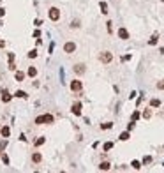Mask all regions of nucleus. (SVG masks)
Here are the masks:
<instances>
[{"label": "nucleus", "instance_id": "4", "mask_svg": "<svg viewBox=\"0 0 164 173\" xmlns=\"http://www.w3.org/2000/svg\"><path fill=\"white\" fill-rule=\"evenodd\" d=\"M81 110H83V104H81L79 101H76L74 104H72V108H71L72 115H76V117H81Z\"/></svg>", "mask_w": 164, "mask_h": 173}, {"label": "nucleus", "instance_id": "29", "mask_svg": "<svg viewBox=\"0 0 164 173\" xmlns=\"http://www.w3.org/2000/svg\"><path fill=\"white\" fill-rule=\"evenodd\" d=\"M141 163H143V164H150V163H152V155H145Z\"/></svg>", "mask_w": 164, "mask_h": 173}, {"label": "nucleus", "instance_id": "39", "mask_svg": "<svg viewBox=\"0 0 164 173\" xmlns=\"http://www.w3.org/2000/svg\"><path fill=\"white\" fill-rule=\"evenodd\" d=\"M4 14H5V9H4V7H0V18H2Z\"/></svg>", "mask_w": 164, "mask_h": 173}, {"label": "nucleus", "instance_id": "27", "mask_svg": "<svg viewBox=\"0 0 164 173\" xmlns=\"http://www.w3.org/2000/svg\"><path fill=\"white\" fill-rule=\"evenodd\" d=\"M44 141H46V138H42V136H41V138H37V140H35V147H41V145H44Z\"/></svg>", "mask_w": 164, "mask_h": 173}, {"label": "nucleus", "instance_id": "30", "mask_svg": "<svg viewBox=\"0 0 164 173\" xmlns=\"http://www.w3.org/2000/svg\"><path fill=\"white\" fill-rule=\"evenodd\" d=\"M134 127H136V120H131V122H129V125H127V131H132Z\"/></svg>", "mask_w": 164, "mask_h": 173}, {"label": "nucleus", "instance_id": "41", "mask_svg": "<svg viewBox=\"0 0 164 173\" xmlns=\"http://www.w3.org/2000/svg\"><path fill=\"white\" fill-rule=\"evenodd\" d=\"M161 2H164V0H161Z\"/></svg>", "mask_w": 164, "mask_h": 173}, {"label": "nucleus", "instance_id": "15", "mask_svg": "<svg viewBox=\"0 0 164 173\" xmlns=\"http://www.w3.org/2000/svg\"><path fill=\"white\" fill-rule=\"evenodd\" d=\"M157 42H159V34H157V32H155L154 35H152V37H150V39H148V44H150V46H155V44H157Z\"/></svg>", "mask_w": 164, "mask_h": 173}, {"label": "nucleus", "instance_id": "43", "mask_svg": "<svg viewBox=\"0 0 164 173\" xmlns=\"http://www.w3.org/2000/svg\"><path fill=\"white\" fill-rule=\"evenodd\" d=\"M162 147H164V145H162Z\"/></svg>", "mask_w": 164, "mask_h": 173}, {"label": "nucleus", "instance_id": "23", "mask_svg": "<svg viewBox=\"0 0 164 173\" xmlns=\"http://www.w3.org/2000/svg\"><path fill=\"white\" fill-rule=\"evenodd\" d=\"M113 147H115V143H113V141H106V143H104V147H102V148H104V152H109V150H111Z\"/></svg>", "mask_w": 164, "mask_h": 173}, {"label": "nucleus", "instance_id": "34", "mask_svg": "<svg viewBox=\"0 0 164 173\" xmlns=\"http://www.w3.org/2000/svg\"><path fill=\"white\" fill-rule=\"evenodd\" d=\"M71 27H72V28H78V27H79V21H78V20H74V21H72V25H71Z\"/></svg>", "mask_w": 164, "mask_h": 173}, {"label": "nucleus", "instance_id": "10", "mask_svg": "<svg viewBox=\"0 0 164 173\" xmlns=\"http://www.w3.org/2000/svg\"><path fill=\"white\" fill-rule=\"evenodd\" d=\"M0 134H2V138H9L11 127H9V125H4V127H0Z\"/></svg>", "mask_w": 164, "mask_h": 173}, {"label": "nucleus", "instance_id": "16", "mask_svg": "<svg viewBox=\"0 0 164 173\" xmlns=\"http://www.w3.org/2000/svg\"><path fill=\"white\" fill-rule=\"evenodd\" d=\"M25 76H27V72H23V71H16V74H14L16 81H23V80H25Z\"/></svg>", "mask_w": 164, "mask_h": 173}, {"label": "nucleus", "instance_id": "40", "mask_svg": "<svg viewBox=\"0 0 164 173\" xmlns=\"http://www.w3.org/2000/svg\"><path fill=\"white\" fill-rule=\"evenodd\" d=\"M4 46H5V41H2V39H0V48H4Z\"/></svg>", "mask_w": 164, "mask_h": 173}, {"label": "nucleus", "instance_id": "13", "mask_svg": "<svg viewBox=\"0 0 164 173\" xmlns=\"http://www.w3.org/2000/svg\"><path fill=\"white\" fill-rule=\"evenodd\" d=\"M35 74H37V67H35V65H30L28 69H27V76H30V78H35Z\"/></svg>", "mask_w": 164, "mask_h": 173}, {"label": "nucleus", "instance_id": "37", "mask_svg": "<svg viewBox=\"0 0 164 173\" xmlns=\"http://www.w3.org/2000/svg\"><path fill=\"white\" fill-rule=\"evenodd\" d=\"M127 60H131V55H124L122 57V62H127Z\"/></svg>", "mask_w": 164, "mask_h": 173}, {"label": "nucleus", "instance_id": "26", "mask_svg": "<svg viewBox=\"0 0 164 173\" xmlns=\"http://www.w3.org/2000/svg\"><path fill=\"white\" fill-rule=\"evenodd\" d=\"M106 28L108 34H113V21H106Z\"/></svg>", "mask_w": 164, "mask_h": 173}, {"label": "nucleus", "instance_id": "8", "mask_svg": "<svg viewBox=\"0 0 164 173\" xmlns=\"http://www.w3.org/2000/svg\"><path fill=\"white\" fill-rule=\"evenodd\" d=\"M64 51H65V53H74V51H76V44H74V42H65V44H64Z\"/></svg>", "mask_w": 164, "mask_h": 173}, {"label": "nucleus", "instance_id": "1", "mask_svg": "<svg viewBox=\"0 0 164 173\" xmlns=\"http://www.w3.org/2000/svg\"><path fill=\"white\" fill-rule=\"evenodd\" d=\"M55 122V117H53V115H39L37 118H35V124H37V125H41V124H53Z\"/></svg>", "mask_w": 164, "mask_h": 173}, {"label": "nucleus", "instance_id": "42", "mask_svg": "<svg viewBox=\"0 0 164 173\" xmlns=\"http://www.w3.org/2000/svg\"><path fill=\"white\" fill-rule=\"evenodd\" d=\"M0 154H2V150H0Z\"/></svg>", "mask_w": 164, "mask_h": 173}, {"label": "nucleus", "instance_id": "22", "mask_svg": "<svg viewBox=\"0 0 164 173\" xmlns=\"http://www.w3.org/2000/svg\"><path fill=\"white\" fill-rule=\"evenodd\" d=\"M131 166H132L134 170H141V166H143V163H141V161H138V159H134V161L131 163Z\"/></svg>", "mask_w": 164, "mask_h": 173}, {"label": "nucleus", "instance_id": "18", "mask_svg": "<svg viewBox=\"0 0 164 173\" xmlns=\"http://www.w3.org/2000/svg\"><path fill=\"white\" fill-rule=\"evenodd\" d=\"M159 106H161V99L152 97V99H150V108H159Z\"/></svg>", "mask_w": 164, "mask_h": 173}, {"label": "nucleus", "instance_id": "19", "mask_svg": "<svg viewBox=\"0 0 164 173\" xmlns=\"http://www.w3.org/2000/svg\"><path fill=\"white\" fill-rule=\"evenodd\" d=\"M101 129H102V131H109V129H113V122H102V124H101Z\"/></svg>", "mask_w": 164, "mask_h": 173}, {"label": "nucleus", "instance_id": "5", "mask_svg": "<svg viewBox=\"0 0 164 173\" xmlns=\"http://www.w3.org/2000/svg\"><path fill=\"white\" fill-rule=\"evenodd\" d=\"M48 14H49V20L51 21H58L60 20V11H58L57 7H51V9L48 11Z\"/></svg>", "mask_w": 164, "mask_h": 173}, {"label": "nucleus", "instance_id": "6", "mask_svg": "<svg viewBox=\"0 0 164 173\" xmlns=\"http://www.w3.org/2000/svg\"><path fill=\"white\" fill-rule=\"evenodd\" d=\"M116 34H118V37H120V39H122V41H127V39H129V37H131V35H129V30H127L125 27H120V28H118V32H116Z\"/></svg>", "mask_w": 164, "mask_h": 173}, {"label": "nucleus", "instance_id": "33", "mask_svg": "<svg viewBox=\"0 0 164 173\" xmlns=\"http://www.w3.org/2000/svg\"><path fill=\"white\" fill-rule=\"evenodd\" d=\"M9 69H11V71H16V64H14V60L9 62Z\"/></svg>", "mask_w": 164, "mask_h": 173}, {"label": "nucleus", "instance_id": "31", "mask_svg": "<svg viewBox=\"0 0 164 173\" xmlns=\"http://www.w3.org/2000/svg\"><path fill=\"white\" fill-rule=\"evenodd\" d=\"M157 88H159V90H164V80L157 81Z\"/></svg>", "mask_w": 164, "mask_h": 173}, {"label": "nucleus", "instance_id": "11", "mask_svg": "<svg viewBox=\"0 0 164 173\" xmlns=\"http://www.w3.org/2000/svg\"><path fill=\"white\" fill-rule=\"evenodd\" d=\"M99 170H101V171H109V170H111V163H108V161H102V163L99 164Z\"/></svg>", "mask_w": 164, "mask_h": 173}, {"label": "nucleus", "instance_id": "35", "mask_svg": "<svg viewBox=\"0 0 164 173\" xmlns=\"http://www.w3.org/2000/svg\"><path fill=\"white\" fill-rule=\"evenodd\" d=\"M34 25H35V27H37V28H39V27L42 25V20H35V21H34Z\"/></svg>", "mask_w": 164, "mask_h": 173}, {"label": "nucleus", "instance_id": "3", "mask_svg": "<svg viewBox=\"0 0 164 173\" xmlns=\"http://www.w3.org/2000/svg\"><path fill=\"white\" fill-rule=\"evenodd\" d=\"M69 88L72 92H79L83 90V81H79V80H72V81L69 83Z\"/></svg>", "mask_w": 164, "mask_h": 173}, {"label": "nucleus", "instance_id": "36", "mask_svg": "<svg viewBox=\"0 0 164 173\" xmlns=\"http://www.w3.org/2000/svg\"><path fill=\"white\" fill-rule=\"evenodd\" d=\"M5 145H7V140H4V141L0 143V150H4V148H5Z\"/></svg>", "mask_w": 164, "mask_h": 173}, {"label": "nucleus", "instance_id": "24", "mask_svg": "<svg viewBox=\"0 0 164 173\" xmlns=\"http://www.w3.org/2000/svg\"><path fill=\"white\" fill-rule=\"evenodd\" d=\"M139 118H141V111L136 110V111L132 113V117H131V120H139Z\"/></svg>", "mask_w": 164, "mask_h": 173}, {"label": "nucleus", "instance_id": "7", "mask_svg": "<svg viewBox=\"0 0 164 173\" xmlns=\"http://www.w3.org/2000/svg\"><path fill=\"white\" fill-rule=\"evenodd\" d=\"M72 71L76 72L78 76H81V74H85V71H87V65H85V64H76V65L72 67Z\"/></svg>", "mask_w": 164, "mask_h": 173}, {"label": "nucleus", "instance_id": "21", "mask_svg": "<svg viewBox=\"0 0 164 173\" xmlns=\"http://www.w3.org/2000/svg\"><path fill=\"white\" fill-rule=\"evenodd\" d=\"M99 7H101V12H102V14H108V12H109L106 2H99Z\"/></svg>", "mask_w": 164, "mask_h": 173}, {"label": "nucleus", "instance_id": "28", "mask_svg": "<svg viewBox=\"0 0 164 173\" xmlns=\"http://www.w3.org/2000/svg\"><path fill=\"white\" fill-rule=\"evenodd\" d=\"M0 157H2V163L4 164H9V155L7 154H0Z\"/></svg>", "mask_w": 164, "mask_h": 173}, {"label": "nucleus", "instance_id": "25", "mask_svg": "<svg viewBox=\"0 0 164 173\" xmlns=\"http://www.w3.org/2000/svg\"><path fill=\"white\" fill-rule=\"evenodd\" d=\"M27 57H28V58H35V57H37V50H35V48L30 50L28 53H27Z\"/></svg>", "mask_w": 164, "mask_h": 173}, {"label": "nucleus", "instance_id": "14", "mask_svg": "<svg viewBox=\"0 0 164 173\" xmlns=\"http://www.w3.org/2000/svg\"><path fill=\"white\" fill-rule=\"evenodd\" d=\"M129 138H131V131H124V132H120V136H118L120 141H127Z\"/></svg>", "mask_w": 164, "mask_h": 173}, {"label": "nucleus", "instance_id": "17", "mask_svg": "<svg viewBox=\"0 0 164 173\" xmlns=\"http://www.w3.org/2000/svg\"><path fill=\"white\" fill-rule=\"evenodd\" d=\"M141 117H143L145 120H150V118H152V108H146L145 111L141 113Z\"/></svg>", "mask_w": 164, "mask_h": 173}, {"label": "nucleus", "instance_id": "20", "mask_svg": "<svg viewBox=\"0 0 164 173\" xmlns=\"http://www.w3.org/2000/svg\"><path fill=\"white\" fill-rule=\"evenodd\" d=\"M14 97H18V99H27V92H25V90L14 92Z\"/></svg>", "mask_w": 164, "mask_h": 173}, {"label": "nucleus", "instance_id": "12", "mask_svg": "<svg viewBox=\"0 0 164 173\" xmlns=\"http://www.w3.org/2000/svg\"><path fill=\"white\" fill-rule=\"evenodd\" d=\"M42 161V155H41V152H34L32 154V163L34 164H39Z\"/></svg>", "mask_w": 164, "mask_h": 173}, {"label": "nucleus", "instance_id": "38", "mask_svg": "<svg viewBox=\"0 0 164 173\" xmlns=\"http://www.w3.org/2000/svg\"><path fill=\"white\" fill-rule=\"evenodd\" d=\"M34 37H35V39H37V37H41V30H35V32H34Z\"/></svg>", "mask_w": 164, "mask_h": 173}, {"label": "nucleus", "instance_id": "9", "mask_svg": "<svg viewBox=\"0 0 164 173\" xmlns=\"http://www.w3.org/2000/svg\"><path fill=\"white\" fill-rule=\"evenodd\" d=\"M14 95L11 94V92L7 90H2V102H11V99H12Z\"/></svg>", "mask_w": 164, "mask_h": 173}, {"label": "nucleus", "instance_id": "32", "mask_svg": "<svg viewBox=\"0 0 164 173\" xmlns=\"http://www.w3.org/2000/svg\"><path fill=\"white\" fill-rule=\"evenodd\" d=\"M55 51V42H49V48H48V53H53Z\"/></svg>", "mask_w": 164, "mask_h": 173}, {"label": "nucleus", "instance_id": "2", "mask_svg": "<svg viewBox=\"0 0 164 173\" xmlns=\"http://www.w3.org/2000/svg\"><path fill=\"white\" fill-rule=\"evenodd\" d=\"M113 60V53L111 51H101L99 53V62H102V64H111Z\"/></svg>", "mask_w": 164, "mask_h": 173}]
</instances>
